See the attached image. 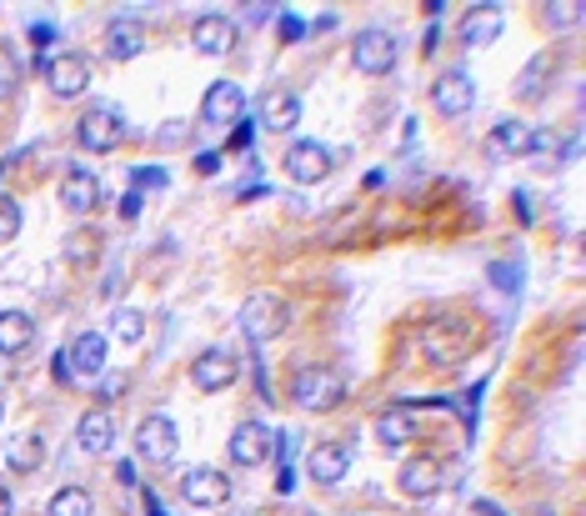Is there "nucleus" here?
I'll use <instances>...</instances> for the list:
<instances>
[{
	"label": "nucleus",
	"mask_w": 586,
	"mask_h": 516,
	"mask_svg": "<svg viewBox=\"0 0 586 516\" xmlns=\"http://www.w3.org/2000/svg\"><path fill=\"white\" fill-rule=\"evenodd\" d=\"M347 401V377L331 366H301L291 377V407L296 411H337Z\"/></svg>",
	"instance_id": "1"
},
{
	"label": "nucleus",
	"mask_w": 586,
	"mask_h": 516,
	"mask_svg": "<svg viewBox=\"0 0 586 516\" xmlns=\"http://www.w3.org/2000/svg\"><path fill=\"white\" fill-rule=\"evenodd\" d=\"M286 322H291V306H286V296H276V291H256V296H246V306H241V331L256 346L281 336Z\"/></svg>",
	"instance_id": "2"
},
{
	"label": "nucleus",
	"mask_w": 586,
	"mask_h": 516,
	"mask_svg": "<svg viewBox=\"0 0 586 516\" xmlns=\"http://www.w3.org/2000/svg\"><path fill=\"white\" fill-rule=\"evenodd\" d=\"M175 452H181V431H175L171 417H146L141 427H136V456H141L146 466H171Z\"/></svg>",
	"instance_id": "3"
},
{
	"label": "nucleus",
	"mask_w": 586,
	"mask_h": 516,
	"mask_svg": "<svg viewBox=\"0 0 586 516\" xmlns=\"http://www.w3.org/2000/svg\"><path fill=\"white\" fill-rule=\"evenodd\" d=\"M181 502L191 506V512H216V506H226L231 502L226 472H216V466H191V472L181 476Z\"/></svg>",
	"instance_id": "4"
},
{
	"label": "nucleus",
	"mask_w": 586,
	"mask_h": 516,
	"mask_svg": "<svg viewBox=\"0 0 586 516\" xmlns=\"http://www.w3.org/2000/svg\"><path fill=\"white\" fill-rule=\"evenodd\" d=\"M351 65H356L361 76H386L391 65H396V35L381 31V25L361 31L356 41H351Z\"/></svg>",
	"instance_id": "5"
},
{
	"label": "nucleus",
	"mask_w": 586,
	"mask_h": 516,
	"mask_svg": "<svg viewBox=\"0 0 586 516\" xmlns=\"http://www.w3.org/2000/svg\"><path fill=\"white\" fill-rule=\"evenodd\" d=\"M45 86H51V96H61V101L86 96V86H90V65H86V55H76V51L51 55V61H45Z\"/></svg>",
	"instance_id": "6"
},
{
	"label": "nucleus",
	"mask_w": 586,
	"mask_h": 516,
	"mask_svg": "<svg viewBox=\"0 0 586 516\" xmlns=\"http://www.w3.org/2000/svg\"><path fill=\"white\" fill-rule=\"evenodd\" d=\"M477 106V81L467 71H441L431 81V110L436 116H467Z\"/></svg>",
	"instance_id": "7"
},
{
	"label": "nucleus",
	"mask_w": 586,
	"mask_h": 516,
	"mask_svg": "<svg viewBox=\"0 0 586 516\" xmlns=\"http://www.w3.org/2000/svg\"><path fill=\"white\" fill-rule=\"evenodd\" d=\"M236 356L231 351H221V346H211V351H201L191 361V387L195 391H206V397H216V391H226V387H236Z\"/></svg>",
	"instance_id": "8"
},
{
	"label": "nucleus",
	"mask_w": 586,
	"mask_h": 516,
	"mask_svg": "<svg viewBox=\"0 0 586 516\" xmlns=\"http://www.w3.org/2000/svg\"><path fill=\"white\" fill-rule=\"evenodd\" d=\"M281 171L291 176L296 186H321L331 176V151H326L321 140H296L291 151H286Z\"/></svg>",
	"instance_id": "9"
},
{
	"label": "nucleus",
	"mask_w": 586,
	"mask_h": 516,
	"mask_svg": "<svg viewBox=\"0 0 586 516\" xmlns=\"http://www.w3.org/2000/svg\"><path fill=\"white\" fill-rule=\"evenodd\" d=\"M76 140H81V151L110 156L120 146V116H116V110H106V106L86 110V116L76 120Z\"/></svg>",
	"instance_id": "10"
},
{
	"label": "nucleus",
	"mask_w": 586,
	"mask_h": 516,
	"mask_svg": "<svg viewBox=\"0 0 586 516\" xmlns=\"http://www.w3.org/2000/svg\"><path fill=\"white\" fill-rule=\"evenodd\" d=\"M271 446H276V431L266 427V421H241V427L231 431V462L236 466L271 462Z\"/></svg>",
	"instance_id": "11"
},
{
	"label": "nucleus",
	"mask_w": 586,
	"mask_h": 516,
	"mask_svg": "<svg viewBox=\"0 0 586 516\" xmlns=\"http://www.w3.org/2000/svg\"><path fill=\"white\" fill-rule=\"evenodd\" d=\"M351 446L347 441H321V446H311V456H306V476L311 482H321V486H337L341 476L351 472Z\"/></svg>",
	"instance_id": "12"
},
{
	"label": "nucleus",
	"mask_w": 586,
	"mask_h": 516,
	"mask_svg": "<svg viewBox=\"0 0 586 516\" xmlns=\"http://www.w3.org/2000/svg\"><path fill=\"white\" fill-rule=\"evenodd\" d=\"M201 116H206L211 126H241V116H246V91H241L236 81H216V86L206 91V101H201Z\"/></svg>",
	"instance_id": "13"
},
{
	"label": "nucleus",
	"mask_w": 586,
	"mask_h": 516,
	"mask_svg": "<svg viewBox=\"0 0 586 516\" xmlns=\"http://www.w3.org/2000/svg\"><path fill=\"white\" fill-rule=\"evenodd\" d=\"M61 206L71 215H90L100 206V181L96 171H86V166H71V171L61 176Z\"/></svg>",
	"instance_id": "14"
},
{
	"label": "nucleus",
	"mask_w": 586,
	"mask_h": 516,
	"mask_svg": "<svg viewBox=\"0 0 586 516\" xmlns=\"http://www.w3.org/2000/svg\"><path fill=\"white\" fill-rule=\"evenodd\" d=\"M446 482L441 462L436 456H412V462L402 466V476H396V486H402V496H412V502H426V496H436Z\"/></svg>",
	"instance_id": "15"
},
{
	"label": "nucleus",
	"mask_w": 586,
	"mask_h": 516,
	"mask_svg": "<svg viewBox=\"0 0 586 516\" xmlns=\"http://www.w3.org/2000/svg\"><path fill=\"white\" fill-rule=\"evenodd\" d=\"M191 45L201 55H211V61H216V55H231V45H236V25H231V15H201V21L191 25Z\"/></svg>",
	"instance_id": "16"
},
{
	"label": "nucleus",
	"mask_w": 586,
	"mask_h": 516,
	"mask_svg": "<svg viewBox=\"0 0 586 516\" xmlns=\"http://www.w3.org/2000/svg\"><path fill=\"white\" fill-rule=\"evenodd\" d=\"M76 446L86 456H106L110 446H116V421H110V411L106 407H90L86 417H81V427H76Z\"/></svg>",
	"instance_id": "17"
},
{
	"label": "nucleus",
	"mask_w": 586,
	"mask_h": 516,
	"mask_svg": "<svg viewBox=\"0 0 586 516\" xmlns=\"http://www.w3.org/2000/svg\"><path fill=\"white\" fill-rule=\"evenodd\" d=\"M487 151L491 161H516V156H532V126L521 120H497L487 136Z\"/></svg>",
	"instance_id": "18"
},
{
	"label": "nucleus",
	"mask_w": 586,
	"mask_h": 516,
	"mask_svg": "<svg viewBox=\"0 0 586 516\" xmlns=\"http://www.w3.org/2000/svg\"><path fill=\"white\" fill-rule=\"evenodd\" d=\"M65 361H71V381H76V377H96L100 366H106V336H100V331H81L76 341L65 346Z\"/></svg>",
	"instance_id": "19"
},
{
	"label": "nucleus",
	"mask_w": 586,
	"mask_h": 516,
	"mask_svg": "<svg viewBox=\"0 0 586 516\" xmlns=\"http://www.w3.org/2000/svg\"><path fill=\"white\" fill-rule=\"evenodd\" d=\"M260 126L271 130V136L296 130L301 126V96H291V91H271V96L260 101Z\"/></svg>",
	"instance_id": "20"
},
{
	"label": "nucleus",
	"mask_w": 586,
	"mask_h": 516,
	"mask_svg": "<svg viewBox=\"0 0 586 516\" xmlns=\"http://www.w3.org/2000/svg\"><path fill=\"white\" fill-rule=\"evenodd\" d=\"M106 51H110V61H136V55L146 51V25L136 21V15H120V21H110Z\"/></svg>",
	"instance_id": "21"
},
{
	"label": "nucleus",
	"mask_w": 586,
	"mask_h": 516,
	"mask_svg": "<svg viewBox=\"0 0 586 516\" xmlns=\"http://www.w3.org/2000/svg\"><path fill=\"white\" fill-rule=\"evenodd\" d=\"M426 356L431 361H456V356L471 346V336H467V326H456V322H436L431 331H426Z\"/></svg>",
	"instance_id": "22"
},
{
	"label": "nucleus",
	"mask_w": 586,
	"mask_h": 516,
	"mask_svg": "<svg viewBox=\"0 0 586 516\" xmlns=\"http://www.w3.org/2000/svg\"><path fill=\"white\" fill-rule=\"evenodd\" d=\"M6 466L21 476L41 472L45 466V436L41 431H21V436H11V446H6Z\"/></svg>",
	"instance_id": "23"
},
{
	"label": "nucleus",
	"mask_w": 586,
	"mask_h": 516,
	"mask_svg": "<svg viewBox=\"0 0 586 516\" xmlns=\"http://www.w3.org/2000/svg\"><path fill=\"white\" fill-rule=\"evenodd\" d=\"M497 35H501V6H477V11H467V21H461V41L491 45Z\"/></svg>",
	"instance_id": "24"
},
{
	"label": "nucleus",
	"mask_w": 586,
	"mask_h": 516,
	"mask_svg": "<svg viewBox=\"0 0 586 516\" xmlns=\"http://www.w3.org/2000/svg\"><path fill=\"white\" fill-rule=\"evenodd\" d=\"M35 341V322L25 312H0V356H15Z\"/></svg>",
	"instance_id": "25"
},
{
	"label": "nucleus",
	"mask_w": 586,
	"mask_h": 516,
	"mask_svg": "<svg viewBox=\"0 0 586 516\" xmlns=\"http://www.w3.org/2000/svg\"><path fill=\"white\" fill-rule=\"evenodd\" d=\"M96 506H90V492L86 486H61V492L51 496V506H45V516H90Z\"/></svg>",
	"instance_id": "26"
},
{
	"label": "nucleus",
	"mask_w": 586,
	"mask_h": 516,
	"mask_svg": "<svg viewBox=\"0 0 586 516\" xmlns=\"http://www.w3.org/2000/svg\"><path fill=\"white\" fill-rule=\"evenodd\" d=\"M412 436H416V421L406 417V411H386V417L376 421V441H381V446H406Z\"/></svg>",
	"instance_id": "27"
},
{
	"label": "nucleus",
	"mask_w": 586,
	"mask_h": 516,
	"mask_svg": "<svg viewBox=\"0 0 586 516\" xmlns=\"http://www.w3.org/2000/svg\"><path fill=\"white\" fill-rule=\"evenodd\" d=\"M110 336H116V341H126V346H136L146 336V316L130 312V306H120V312L110 316Z\"/></svg>",
	"instance_id": "28"
},
{
	"label": "nucleus",
	"mask_w": 586,
	"mask_h": 516,
	"mask_svg": "<svg viewBox=\"0 0 586 516\" xmlns=\"http://www.w3.org/2000/svg\"><path fill=\"white\" fill-rule=\"evenodd\" d=\"M582 15H586L582 0H562V6H546L542 21L552 25V31H572V25H582Z\"/></svg>",
	"instance_id": "29"
},
{
	"label": "nucleus",
	"mask_w": 586,
	"mask_h": 516,
	"mask_svg": "<svg viewBox=\"0 0 586 516\" xmlns=\"http://www.w3.org/2000/svg\"><path fill=\"white\" fill-rule=\"evenodd\" d=\"M15 91H21V61L11 45H0V101H11Z\"/></svg>",
	"instance_id": "30"
},
{
	"label": "nucleus",
	"mask_w": 586,
	"mask_h": 516,
	"mask_svg": "<svg viewBox=\"0 0 586 516\" xmlns=\"http://www.w3.org/2000/svg\"><path fill=\"white\" fill-rule=\"evenodd\" d=\"M546 71H552V55H542V61H532L526 65V76H521V101H542V81H546Z\"/></svg>",
	"instance_id": "31"
},
{
	"label": "nucleus",
	"mask_w": 586,
	"mask_h": 516,
	"mask_svg": "<svg viewBox=\"0 0 586 516\" xmlns=\"http://www.w3.org/2000/svg\"><path fill=\"white\" fill-rule=\"evenodd\" d=\"M21 236V201H11V196H0V246L6 241Z\"/></svg>",
	"instance_id": "32"
},
{
	"label": "nucleus",
	"mask_w": 586,
	"mask_h": 516,
	"mask_svg": "<svg viewBox=\"0 0 586 516\" xmlns=\"http://www.w3.org/2000/svg\"><path fill=\"white\" fill-rule=\"evenodd\" d=\"M130 176H136V186H141V191H146V186H166V171H161V166H136Z\"/></svg>",
	"instance_id": "33"
},
{
	"label": "nucleus",
	"mask_w": 586,
	"mask_h": 516,
	"mask_svg": "<svg viewBox=\"0 0 586 516\" xmlns=\"http://www.w3.org/2000/svg\"><path fill=\"white\" fill-rule=\"evenodd\" d=\"M181 136H185V126H181V120H171V126H161V136H156V140H161V146H181Z\"/></svg>",
	"instance_id": "34"
},
{
	"label": "nucleus",
	"mask_w": 586,
	"mask_h": 516,
	"mask_svg": "<svg viewBox=\"0 0 586 516\" xmlns=\"http://www.w3.org/2000/svg\"><path fill=\"white\" fill-rule=\"evenodd\" d=\"M90 246H96V236H76L71 241V261H90Z\"/></svg>",
	"instance_id": "35"
},
{
	"label": "nucleus",
	"mask_w": 586,
	"mask_h": 516,
	"mask_svg": "<svg viewBox=\"0 0 586 516\" xmlns=\"http://www.w3.org/2000/svg\"><path fill=\"white\" fill-rule=\"evenodd\" d=\"M136 211H141V196H126V201H120V215H126V221H136Z\"/></svg>",
	"instance_id": "36"
},
{
	"label": "nucleus",
	"mask_w": 586,
	"mask_h": 516,
	"mask_svg": "<svg viewBox=\"0 0 586 516\" xmlns=\"http://www.w3.org/2000/svg\"><path fill=\"white\" fill-rule=\"evenodd\" d=\"M0 516H15V496H11V486H0Z\"/></svg>",
	"instance_id": "37"
},
{
	"label": "nucleus",
	"mask_w": 586,
	"mask_h": 516,
	"mask_svg": "<svg viewBox=\"0 0 586 516\" xmlns=\"http://www.w3.org/2000/svg\"><path fill=\"white\" fill-rule=\"evenodd\" d=\"M0 387H6V356H0Z\"/></svg>",
	"instance_id": "38"
},
{
	"label": "nucleus",
	"mask_w": 586,
	"mask_h": 516,
	"mask_svg": "<svg viewBox=\"0 0 586 516\" xmlns=\"http://www.w3.org/2000/svg\"><path fill=\"white\" fill-rule=\"evenodd\" d=\"M0 427H6V407H0Z\"/></svg>",
	"instance_id": "39"
}]
</instances>
